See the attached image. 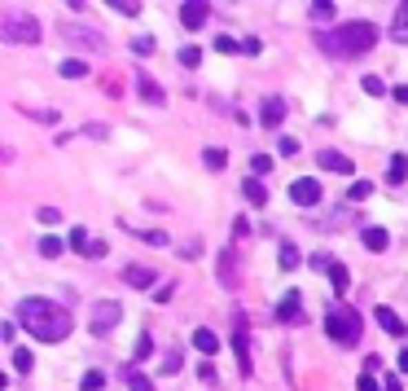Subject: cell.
I'll use <instances>...</instances> for the list:
<instances>
[{
  "mask_svg": "<svg viewBox=\"0 0 408 391\" xmlns=\"http://www.w3.org/2000/svg\"><path fill=\"white\" fill-rule=\"evenodd\" d=\"M281 154H285V159H294V154H298V141L294 137H281V146H277Z\"/></svg>",
  "mask_w": 408,
  "mask_h": 391,
  "instance_id": "obj_44",
  "label": "cell"
},
{
  "mask_svg": "<svg viewBox=\"0 0 408 391\" xmlns=\"http://www.w3.org/2000/svg\"><path fill=\"white\" fill-rule=\"evenodd\" d=\"M242 238H250V220H246V216H242V220H237V224H233V246H237V242H242Z\"/></svg>",
  "mask_w": 408,
  "mask_h": 391,
  "instance_id": "obj_43",
  "label": "cell"
},
{
  "mask_svg": "<svg viewBox=\"0 0 408 391\" xmlns=\"http://www.w3.org/2000/svg\"><path fill=\"white\" fill-rule=\"evenodd\" d=\"M194 348H198V352H207V357H215V348H220V339H215V330L198 325V330H194Z\"/></svg>",
  "mask_w": 408,
  "mask_h": 391,
  "instance_id": "obj_21",
  "label": "cell"
},
{
  "mask_svg": "<svg viewBox=\"0 0 408 391\" xmlns=\"http://www.w3.org/2000/svg\"><path fill=\"white\" fill-rule=\"evenodd\" d=\"M132 53H136V57H150V53H154V40H150V35H141V40H132Z\"/></svg>",
  "mask_w": 408,
  "mask_h": 391,
  "instance_id": "obj_38",
  "label": "cell"
},
{
  "mask_svg": "<svg viewBox=\"0 0 408 391\" xmlns=\"http://www.w3.org/2000/svg\"><path fill=\"white\" fill-rule=\"evenodd\" d=\"M325 334L338 343V348H356L360 334H365V321H360V312L356 308H347V303H334L329 312H325Z\"/></svg>",
  "mask_w": 408,
  "mask_h": 391,
  "instance_id": "obj_3",
  "label": "cell"
},
{
  "mask_svg": "<svg viewBox=\"0 0 408 391\" xmlns=\"http://www.w3.org/2000/svg\"><path fill=\"white\" fill-rule=\"evenodd\" d=\"M136 92H141V101H150V106H167V92L159 88L154 75H136Z\"/></svg>",
  "mask_w": 408,
  "mask_h": 391,
  "instance_id": "obj_13",
  "label": "cell"
},
{
  "mask_svg": "<svg viewBox=\"0 0 408 391\" xmlns=\"http://www.w3.org/2000/svg\"><path fill=\"white\" fill-rule=\"evenodd\" d=\"M180 370H185V357H180V348L163 352V361H159V374H180Z\"/></svg>",
  "mask_w": 408,
  "mask_h": 391,
  "instance_id": "obj_22",
  "label": "cell"
},
{
  "mask_svg": "<svg viewBox=\"0 0 408 391\" xmlns=\"http://www.w3.org/2000/svg\"><path fill=\"white\" fill-rule=\"evenodd\" d=\"M404 176H408V159H404V154H395L391 168H387V185H404Z\"/></svg>",
  "mask_w": 408,
  "mask_h": 391,
  "instance_id": "obj_23",
  "label": "cell"
},
{
  "mask_svg": "<svg viewBox=\"0 0 408 391\" xmlns=\"http://www.w3.org/2000/svg\"><path fill=\"white\" fill-rule=\"evenodd\" d=\"M202 163H207L211 172H220L224 163H229V154H224V150H202Z\"/></svg>",
  "mask_w": 408,
  "mask_h": 391,
  "instance_id": "obj_28",
  "label": "cell"
},
{
  "mask_svg": "<svg viewBox=\"0 0 408 391\" xmlns=\"http://www.w3.org/2000/svg\"><path fill=\"white\" fill-rule=\"evenodd\" d=\"M277 321L281 325H303V299H298V290H285V299L277 303Z\"/></svg>",
  "mask_w": 408,
  "mask_h": 391,
  "instance_id": "obj_8",
  "label": "cell"
},
{
  "mask_svg": "<svg viewBox=\"0 0 408 391\" xmlns=\"http://www.w3.org/2000/svg\"><path fill=\"white\" fill-rule=\"evenodd\" d=\"M316 168H325V172H338V176H351V159L338 150H316Z\"/></svg>",
  "mask_w": 408,
  "mask_h": 391,
  "instance_id": "obj_12",
  "label": "cell"
},
{
  "mask_svg": "<svg viewBox=\"0 0 408 391\" xmlns=\"http://www.w3.org/2000/svg\"><path fill=\"white\" fill-rule=\"evenodd\" d=\"M62 35H66L70 49H79V53H105V35H101L97 27H83V22H62Z\"/></svg>",
  "mask_w": 408,
  "mask_h": 391,
  "instance_id": "obj_5",
  "label": "cell"
},
{
  "mask_svg": "<svg viewBox=\"0 0 408 391\" xmlns=\"http://www.w3.org/2000/svg\"><path fill=\"white\" fill-rule=\"evenodd\" d=\"M127 391H154V383L145 374H136V365H127Z\"/></svg>",
  "mask_w": 408,
  "mask_h": 391,
  "instance_id": "obj_27",
  "label": "cell"
},
{
  "mask_svg": "<svg viewBox=\"0 0 408 391\" xmlns=\"http://www.w3.org/2000/svg\"><path fill=\"white\" fill-rule=\"evenodd\" d=\"M369 194H374V185H369V181H356L351 189H347V198H351V203H365Z\"/></svg>",
  "mask_w": 408,
  "mask_h": 391,
  "instance_id": "obj_34",
  "label": "cell"
},
{
  "mask_svg": "<svg viewBox=\"0 0 408 391\" xmlns=\"http://www.w3.org/2000/svg\"><path fill=\"white\" fill-rule=\"evenodd\" d=\"M233 352H237V370H242V378H250V334H246V312L233 317Z\"/></svg>",
  "mask_w": 408,
  "mask_h": 391,
  "instance_id": "obj_7",
  "label": "cell"
},
{
  "mask_svg": "<svg viewBox=\"0 0 408 391\" xmlns=\"http://www.w3.org/2000/svg\"><path fill=\"white\" fill-rule=\"evenodd\" d=\"M290 198H294L298 207H316L320 203V181H307V176H303V181H294L290 185Z\"/></svg>",
  "mask_w": 408,
  "mask_h": 391,
  "instance_id": "obj_11",
  "label": "cell"
},
{
  "mask_svg": "<svg viewBox=\"0 0 408 391\" xmlns=\"http://www.w3.org/2000/svg\"><path fill=\"white\" fill-rule=\"evenodd\" d=\"M57 75H66V79H83V75H88V66H83L79 57H66V62L57 66Z\"/></svg>",
  "mask_w": 408,
  "mask_h": 391,
  "instance_id": "obj_25",
  "label": "cell"
},
{
  "mask_svg": "<svg viewBox=\"0 0 408 391\" xmlns=\"http://www.w3.org/2000/svg\"><path fill=\"white\" fill-rule=\"evenodd\" d=\"M207 14H211V9L202 5V0H189V5H180V22H185L189 31H198L202 22H207Z\"/></svg>",
  "mask_w": 408,
  "mask_h": 391,
  "instance_id": "obj_14",
  "label": "cell"
},
{
  "mask_svg": "<svg viewBox=\"0 0 408 391\" xmlns=\"http://www.w3.org/2000/svg\"><path fill=\"white\" fill-rule=\"evenodd\" d=\"M378 35L382 31L374 22H338V27L320 31L316 44H320V53H329V57H365L378 44Z\"/></svg>",
  "mask_w": 408,
  "mask_h": 391,
  "instance_id": "obj_2",
  "label": "cell"
},
{
  "mask_svg": "<svg viewBox=\"0 0 408 391\" xmlns=\"http://www.w3.org/2000/svg\"><path fill=\"white\" fill-rule=\"evenodd\" d=\"M242 194L250 207H268V189H263V181H242Z\"/></svg>",
  "mask_w": 408,
  "mask_h": 391,
  "instance_id": "obj_20",
  "label": "cell"
},
{
  "mask_svg": "<svg viewBox=\"0 0 408 391\" xmlns=\"http://www.w3.org/2000/svg\"><path fill=\"white\" fill-rule=\"evenodd\" d=\"M329 286H334V294L351 290V272H347V264H338V259H334V268H329Z\"/></svg>",
  "mask_w": 408,
  "mask_h": 391,
  "instance_id": "obj_19",
  "label": "cell"
},
{
  "mask_svg": "<svg viewBox=\"0 0 408 391\" xmlns=\"http://www.w3.org/2000/svg\"><path fill=\"white\" fill-rule=\"evenodd\" d=\"M307 18H312V22H329V18H334V0H316V5L307 9Z\"/></svg>",
  "mask_w": 408,
  "mask_h": 391,
  "instance_id": "obj_26",
  "label": "cell"
},
{
  "mask_svg": "<svg viewBox=\"0 0 408 391\" xmlns=\"http://www.w3.org/2000/svg\"><path fill=\"white\" fill-rule=\"evenodd\" d=\"M237 255H242L237 246H224L220 259H215V268H220V281H224L229 290H237V281H242V277H237Z\"/></svg>",
  "mask_w": 408,
  "mask_h": 391,
  "instance_id": "obj_9",
  "label": "cell"
},
{
  "mask_svg": "<svg viewBox=\"0 0 408 391\" xmlns=\"http://www.w3.org/2000/svg\"><path fill=\"white\" fill-rule=\"evenodd\" d=\"M277 259H281V268H285V272H294V268H298V246H294V242H281Z\"/></svg>",
  "mask_w": 408,
  "mask_h": 391,
  "instance_id": "obj_24",
  "label": "cell"
},
{
  "mask_svg": "<svg viewBox=\"0 0 408 391\" xmlns=\"http://www.w3.org/2000/svg\"><path fill=\"white\" fill-rule=\"evenodd\" d=\"M110 5H114L123 18H136V14H141V5H136V0H110Z\"/></svg>",
  "mask_w": 408,
  "mask_h": 391,
  "instance_id": "obj_36",
  "label": "cell"
},
{
  "mask_svg": "<svg viewBox=\"0 0 408 391\" xmlns=\"http://www.w3.org/2000/svg\"><path fill=\"white\" fill-rule=\"evenodd\" d=\"M202 62V49H198V44H185V49H180V66H189V70H194Z\"/></svg>",
  "mask_w": 408,
  "mask_h": 391,
  "instance_id": "obj_31",
  "label": "cell"
},
{
  "mask_svg": "<svg viewBox=\"0 0 408 391\" xmlns=\"http://www.w3.org/2000/svg\"><path fill=\"white\" fill-rule=\"evenodd\" d=\"M40 255L44 259H57V255H62V238H40Z\"/></svg>",
  "mask_w": 408,
  "mask_h": 391,
  "instance_id": "obj_32",
  "label": "cell"
},
{
  "mask_svg": "<svg viewBox=\"0 0 408 391\" xmlns=\"http://www.w3.org/2000/svg\"><path fill=\"white\" fill-rule=\"evenodd\" d=\"M79 387H83V391H101V387H105V374H101V370H88Z\"/></svg>",
  "mask_w": 408,
  "mask_h": 391,
  "instance_id": "obj_33",
  "label": "cell"
},
{
  "mask_svg": "<svg viewBox=\"0 0 408 391\" xmlns=\"http://www.w3.org/2000/svg\"><path fill=\"white\" fill-rule=\"evenodd\" d=\"M119 317H123V303L119 299H97L92 303V334H110L119 325Z\"/></svg>",
  "mask_w": 408,
  "mask_h": 391,
  "instance_id": "obj_6",
  "label": "cell"
},
{
  "mask_svg": "<svg viewBox=\"0 0 408 391\" xmlns=\"http://www.w3.org/2000/svg\"><path fill=\"white\" fill-rule=\"evenodd\" d=\"M35 114V119H40V123H57V119H62V114H57V110H31Z\"/></svg>",
  "mask_w": 408,
  "mask_h": 391,
  "instance_id": "obj_48",
  "label": "cell"
},
{
  "mask_svg": "<svg viewBox=\"0 0 408 391\" xmlns=\"http://www.w3.org/2000/svg\"><path fill=\"white\" fill-rule=\"evenodd\" d=\"M180 255H185V259H198V255H202V242L194 238V242H189V246H185V251H180Z\"/></svg>",
  "mask_w": 408,
  "mask_h": 391,
  "instance_id": "obj_51",
  "label": "cell"
},
{
  "mask_svg": "<svg viewBox=\"0 0 408 391\" xmlns=\"http://www.w3.org/2000/svg\"><path fill=\"white\" fill-rule=\"evenodd\" d=\"M400 374H408V348L400 352Z\"/></svg>",
  "mask_w": 408,
  "mask_h": 391,
  "instance_id": "obj_54",
  "label": "cell"
},
{
  "mask_svg": "<svg viewBox=\"0 0 408 391\" xmlns=\"http://www.w3.org/2000/svg\"><path fill=\"white\" fill-rule=\"evenodd\" d=\"M382 391H404V383H400V374H387V378H382Z\"/></svg>",
  "mask_w": 408,
  "mask_h": 391,
  "instance_id": "obj_47",
  "label": "cell"
},
{
  "mask_svg": "<svg viewBox=\"0 0 408 391\" xmlns=\"http://www.w3.org/2000/svg\"><path fill=\"white\" fill-rule=\"evenodd\" d=\"M105 251H110V246H105V242H92V246H88V259H101Z\"/></svg>",
  "mask_w": 408,
  "mask_h": 391,
  "instance_id": "obj_52",
  "label": "cell"
},
{
  "mask_svg": "<svg viewBox=\"0 0 408 391\" xmlns=\"http://www.w3.org/2000/svg\"><path fill=\"white\" fill-rule=\"evenodd\" d=\"M259 49H263V44H259V40H255V35H246V40H242V53H250V57H255V53H259Z\"/></svg>",
  "mask_w": 408,
  "mask_h": 391,
  "instance_id": "obj_49",
  "label": "cell"
},
{
  "mask_svg": "<svg viewBox=\"0 0 408 391\" xmlns=\"http://www.w3.org/2000/svg\"><path fill=\"white\" fill-rule=\"evenodd\" d=\"M374 321H378L382 330H387V334H395V339H404V334H408V325H404V321H400V317H395V312H391V308H387V303H382V308H378V312H374Z\"/></svg>",
  "mask_w": 408,
  "mask_h": 391,
  "instance_id": "obj_15",
  "label": "cell"
},
{
  "mask_svg": "<svg viewBox=\"0 0 408 391\" xmlns=\"http://www.w3.org/2000/svg\"><path fill=\"white\" fill-rule=\"evenodd\" d=\"M391 97L400 101V106H408V84H400V88H391Z\"/></svg>",
  "mask_w": 408,
  "mask_h": 391,
  "instance_id": "obj_53",
  "label": "cell"
},
{
  "mask_svg": "<svg viewBox=\"0 0 408 391\" xmlns=\"http://www.w3.org/2000/svg\"><path fill=\"white\" fill-rule=\"evenodd\" d=\"M215 49H220V53H242V40H233V35H220V40H215Z\"/></svg>",
  "mask_w": 408,
  "mask_h": 391,
  "instance_id": "obj_37",
  "label": "cell"
},
{
  "mask_svg": "<svg viewBox=\"0 0 408 391\" xmlns=\"http://www.w3.org/2000/svg\"><path fill=\"white\" fill-rule=\"evenodd\" d=\"M198 378H202V383H215V365L202 361V365H198Z\"/></svg>",
  "mask_w": 408,
  "mask_h": 391,
  "instance_id": "obj_46",
  "label": "cell"
},
{
  "mask_svg": "<svg viewBox=\"0 0 408 391\" xmlns=\"http://www.w3.org/2000/svg\"><path fill=\"white\" fill-rule=\"evenodd\" d=\"M0 40H9V44H40V22H35V14L9 9V14L0 18Z\"/></svg>",
  "mask_w": 408,
  "mask_h": 391,
  "instance_id": "obj_4",
  "label": "cell"
},
{
  "mask_svg": "<svg viewBox=\"0 0 408 391\" xmlns=\"http://www.w3.org/2000/svg\"><path fill=\"white\" fill-rule=\"evenodd\" d=\"M123 281H127V286H136V290H150L154 281H159V272H154L150 264H127L123 268ZM154 290H159V286H154Z\"/></svg>",
  "mask_w": 408,
  "mask_h": 391,
  "instance_id": "obj_10",
  "label": "cell"
},
{
  "mask_svg": "<svg viewBox=\"0 0 408 391\" xmlns=\"http://www.w3.org/2000/svg\"><path fill=\"white\" fill-rule=\"evenodd\" d=\"M145 242H154V246H167V233H159V229H150V233H141Z\"/></svg>",
  "mask_w": 408,
  "mask_h": 391,
  "instance_id": "obj_50",
  "label": "cell"
},
{
  "mask_svg": "<svg viewBox=\"0 0 408 391\" xmlns=\"http://www.w3.org/2000/svg\"><path fill=\"white\" fill-rule=\"evenodd\" d=\"M285 114H290V110H285V101H281V97H263V114H259L263 128H277Z\"/></svg>",
  "mask_w": 408,
  "mask_h": 391,
  "instance_id": "obj_16",
  "label": "cell"
},
{
  "mask_svg": "<svg viewBox=\"0 0 408 391\" xmlns=\"http://www.w3.org/2000/svg\"><path fill=\"white\" fill-rule=\"evenodd\" d=\"M365 92H369V97H382V92H387V84H382L378 75H365Z\"/></svg>",
  "mask_w": 408,
  "mask_h": 391,
  "instance_id": "obj_41",
  "label": "cell"
},
{
  "mask_svg": "<svg viewBox=\"0 0 408 391\" xmlns=\"http://www.w3.org/2000/svg\"><path fill=\"white\" fill-rule=\"evenodd\" d=\"M88 246H92V242H88V233H83V229H79V224H75V229H70V251H79V255H88Z\"/></svg>",
  "mask_w": 408,
  "mask_h": 391,
  "instance_id": "obj_30",
  "label": "cell"
},
{
  "mask_svg": "<svg viewBox=\"0 0 408 391\" xmlns=\"http://www.w3.org/2000/svg\"><path fill=\"white\" fill-rule=\"evenodd\" d=\"M31 365H35L31 352H27V348H14V370H18V374H31Z\"/></svg>",
  "mask_w": 408,
  "mask_h": 391,
  "instance_id": "obj_29",
  "label": "cell"
},
{
  "mask_svg": "<svg viewBox=\"0 0 408 391\" xmlns=\"http://www.w3.org/2000/svg\"><path fill=\"white\" fill-rule=\"evenodd\" d=\"M35 220H40V224H57V220H62V211H57V207H40V211H35Z\"/></svg>",
  "mask_w": 408,
  "mask_h": 391,
  "instance_id": "obj_40",
  "label": "cell"
},
{
  "mask_svg": "<svg viewBox=\"0 0 408 391\" xmlns=\"http://www.w3.org/2000/svg\"><path fill=\"white\" fill-rule=\"evenodd\" d=\"M356 391H382V383H378L374 374H360V378H356Z\"/></svg>",
  "mask_w": 408,
  "mask_h": 391,
  "instance_id": "obj_42",
  "label": "cell"
},
{
  "mask_svg": "<svg viewBox=\"0 0 408 391\" xmlns=\"http://www.w3.org/2000/svg\"><path fill=\"white\" fill-rule=\"evenodd\" d=\"M172 286H176V281H163V286L154 290V303H167V299H172Z\"/></svg>",
  "mask_w": 408,
  "mask_h": 391,
  "instance_id": "obj_45",
  "label": "cell"
},
{
  "mask_svg": "<svg viewBox=\"0 0 408 391\" xmlns=\"http://www.w3.org/2000/svg\"><path fill=\"white\" fill-rule=\"evenodd\" d=\"M150 352H154V339L145 334V330H141V339H136V361H145Z\"/></svg>",
  "mask_w": 408,
  "mask_h": 391,
  "instance_id": "obj_39",
  "label": "cell"
},
{
  "mask_svg": "<svg viewBox=\"0 0 408 391\" xmlns=\"http://www.w3.org/2000/svg\"><path fill=\"white\" fill-rule=\"evenodd\" d=\"M391 40L408 44V0H404L400 9H395V18H391Z\"/></svg>",
  "mask_w": 408,
  "mask_h": 391,
  "instance_id": "obj_18",
  "label": "cell"
},
{
  "mask_svg": "<svg viewBox=\"0 0 408 391\" xmlns=\"http://www.w3.org/2000/svg\"><path fill=\"white\" fill-rule=\"evenodd\" d=\"M250 172H255V176H268V172H272V159H268V154H255V159H250Z\"/></svg>",
  "mask_w": 408,
  "mask_h": 391,
  "instance_id": "obj_35",
  "label": "cell"
},
{
  "mask_svg": "<svg viewBox=\"0 0 408 391\" xmlns=\"http://www.w3.org/2000/svg\"><path fill=\"white\" fill-rule=\"evenodd\" d=\"M14 321L27 330L35 343H62L70 334V308L53 303V299H40V294H27V299L14 308Z\"/></svg>",
  "mask_w": 408,
  "mask_h": 391,
  "instance_id": "obj_1",
  "label": "cell"
},
{
  "mask_svg": "<svg viewBox=\"0 0 408 391\" xmlns=\"http://www.w3.org/2000/svg\"><path fill=\"white\" fill-rule=\"evenodd\" d=\"M360 238H365L369 251H387V246H391V233H387V229H378V224H369V229L360 233Z\"/></svg>",
  "mask_w": 408,
  "mask_h": 391,
  "instance_id": "obj_17",
  "label": "cell"
}]
</instances>
